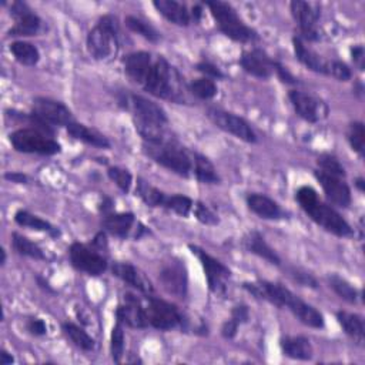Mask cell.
<instances>
[{"mask_svg": "<svg viewBox=\"0 0 365 365\" xmlns=\"http://www.w3.org/2000/svg\"><path fill=\"white\" fill-rule=\"evenodd\" d=\"M13 361H15V359H13L12 354H9L6 350H4L2 354H0V364H2V365H9V364H12Z\"/></svg>", "mask_w": 365, "mask_h": 365, "instance_id": "680465c9", "label": "cell"}, {"mask_svg": "<svg viewBox=\"0 0 365 365\" xmlns=\"http://www.w3.org/2000/svg\"><path fill=\"white\" fill-rule=\"evenodd\" d=\"M0 263H2V266L6 263V251L5 250H2V262Z\"/></svg>", "mask_w": 365, "mask_h": 365, "instance_id": "6125c7cd", "label": "cell"}, {"mask_svg": "<svg viewBox=\"0 0 365 365\" xmlns=\"http://www.w3.org/2000/svg\"><path fill=\"white\" fill-rule=\"evenodd\" d=\"M290 9L294 20L300 27L301 39L308 41H317L320 39L319 6L308 2H302V0H294V2H291L290 5Z\"/></svg>", "mask_w": 365, "mask_h": 365, "instance_id": "7c38bea8", "label": "cell"}, {"mask_svg": "<svg viewBox=\"0 0 365 365\" xmlns=\"http://www.w3.org/2000/svg\"><path fill=\"white\" fill-rule=\"evenodd\" d=\"M355 186L358 187L359 191H364V179H358L357 183H355Z\"/></svg>", "mask_w": 365, "mask_h": 365, "instance_id": "94428289", "label": "cell"}, {"mask_svg": "<svg viewBox=\"0 0 365 365\" xmlns=\"http://www.w3.org/2000/svg\"><path fill=\"white\" fill-rule=\"evenodd\" d=\"M37 281H39V280H37ZM39 283H40V284H41V287H44V284H43V283H41V281H39ZM46 287H47V290H49V291H51V288H50V287H49V284H47V283H46Z\"/></svg>", "mask_w": 365, "mask_h": 365, "instance_id": "be15d7a7", "label": "cell"}, {"mask_svg": "<svg viewBox=\"0 0 365 365\" xmlns=\"http://www.w3.org/2000/svg\"><path fill=\"white\" fill-rule=\"evenodd\" d=\"M293 46H294L295 58L298 59V62L301 65H304L308 70L314 72V73L327 75V63L328 62L323 60L321 56H319L314 50H311L309 47H307V44L304 43V40L301 37L295 36L293 39Z\"/></svg>", "mask_w": 365, "mask_h": 365, "instance_id": "cb8c5ba5", "label": "cell"}, {"mask_svg": "<svg viewBox=\"0 0 365 365\" xmlns=\"http://www.w3.org/2000/svg\"><path fill=\"white\" fill-rule=\"evenodd\" d=\"M207 116L219 129H222L226 133L233 134L234 137L245 141V143H257V134L250 126L248 122H245L243 117L226 112L217 108H210L207 110Z\"/></svg>", "mask_w": 365, "mask_h": 365, "instance_id": "8fae6325", "label": "cell"}, {"mask_svg": "<svg viewBox=\"0 0 365 365\" xmlns=\"http://www.w3.org/2000/svg\"><path fill=\"white\" fill-rule=\"evenodd\" d=\"M12 245H13V250L23 257H29L33 260H46L44 251L36 243H33L32 240H29L27 237L22 236L19 233H13Z\"/></svg>", "mask_w": 365, "mask_h": 365, "instance_id": "e575fe53", "label": "cell"}, {"mask_svg": "<svg viewBox=\"0 0 365 365\" xmlns=\"http://www.w3.org/2000/svg\"><path fill=\"white\" fill-rule=\"evenodd\" d=\"M136 194L148 207H165V203H166V198H167V196L163 191L153 187L151 184H148L147 181H144L141 179L137 181Z\"/></svg>", "mask_w": 365, "mask_h": 365, "instance_id": "836d02e7", "label": "cell"}, {"mask_svg": "<svg viewBox=\"0 0 365 365\" xmlns=\"http://www.w3.org/2000/svg\"><path fill=\"white\" fill-rule=\"evenodd\" d=\"M280 348L283 354L291 359L309 361L312 358V345L305 337H283L280 340Z\"/></svg>", "mask_w": 365, "mask_h": 365, "instance_id": "4316f807", "label": "cell"}, {"mask_svg": "<svg viewBox=\"0 0 365 365\" xmlns=\"http://www.w3.org/2000/svg\"><path fill=\"white\" fill-rule=\"evenodd\" d=\"M87 50L96 60H106L116 55L119 47V27L112 16H104L87 34Z\"/></svg>", "mask_w": 365, "mask_h": 365, "instance_id": "8992f818", "label": "cell"}, {"mask_svg": "<svg viewBox=\"0 0 365 365\" xmlns=\"http://www.w3.org/2000/svg\"><path fill=\"white\" fill-rule=\"evenodd\" d=\"M180 73L165 59L158 58L146 77L143 89L154 97L180 103L184 100Z\"/></svg>", "mask_w": 365, "mask_h": 365, "instance_id": "3957f363", "label": "cell"}, {"mask_svg": "<svg viewBox=\"0 0 365 365\" xmlns=\"http://www.w3.org/2000/svg\"><path fill=\"white\" fill-rule=\"evenodd\" d=\"M190 250L201 263L210 291L214 294H224L227 290V281L231 277V271L229 270V267H226L217 258L205 252L197 245H190Z\"/></svg>", "mask_w": 365, "mask_h": 365, "instance_id": "9c48e42d", "label": "cell"}, {"mask_svg": "<svg viewBox=\"0 0 365 365\" xmlns=\"http://www.w3.org/2000/svg\"><path fill=\"white\" fill-rule=\"evenodd\" d=\"M126 25H127V27H129L132 32L140 34L141 37H144V39L148 40V41L155 43V41H159V39H160V33H159L158 30H155L150 23L144 22V20L140 19V18L127 16V18H126Z\"/></svg>", "mask_w": 365, "mask_h": 365, "instance_id": "f35d334b", "label": "cell"}, {"mask_svg": "<svg viewBox=\"0 0 365 365\" xmlns=\"http://www.w3.org/2000/svg\"><path fill=\"white\" fill-rule=\"evenodd\" d=\"M321 172L335 176V177H345V169L340 163V160L331 154H321L317 160Z\"/></svg>", "mask_w": 365, "mask_h": 365, "instance_id": "7bdbcfd3", "label": "cell"}, {"mask_svg": "<svg viewBox=\"0 0 365 365\" xmlns=\"http://www.w3.org/2000/svg\"><path fill=\"white\" fill-rule=\"evenodd\" d=\"M153 6L170 23L177 26H188L191 23V12H188L186 5L176 2V0H158Z\"/></svg>", "mask_w": 365, "mask_h": 365, "instance_id": "484cf974", "label": "cell"}, {"mask_svg": "<svg viewBox=\"0 0 365 365\" xmlns=\"http://www.w3.org/2000/svg\"><path fill=\"white\" fill-rule=\"evenodd\" d=\"M328 283H330V287L334 290V293L342 298L344 301L350 302V304H355L357 300H358V293L357 290L354 288V286H351L345 278L337 276V274H333L328 277Z\"/></svg>", "mask_w": 365, "mask_h": 365, "instance_id": "74e56055", "label": "cell"}, {"mask_svg": "<svg viewBox=\"0 0 365 365\" xmlns=\"http://www.w3.org/2000/svg\"><path fill=\"white\" fill-rule=\"evenodd\" d=\"M165 207L169 208V210L174 212L176 214L187 219L191 212H193V207H194V203L190 197L187 196H183V194H173V196H167L166 198V203H165Z\"/></svg>", "mask_w": 365, "mask_h": 365, "instance_id": "ab89813d", "label": "cell"}, {"mask_svg": "<svg viewBox=\"0 0 365 365\" xmlns=\"http://www.w3.org/2000/svg\"><path fill=\"white\" fill-rule=\"evenodd\" d=\"M201 15H203V9H201V6L196 5V6L193 8V12H191V20H194V22H200Z\"/></svg>", "mask_w": 365, "mask_h": 365, "instance_id": "91938a15", "label": "cell"}, {"mask_svg": "<svg viewBox=\"0 0 365 365\" xmlns=\"http://www.w3.org/2000/svg\"><path fill=\"white\" fill-rule=\"evenodd\" d=\"M288 98L293 104L295 113L308 123H317L327 117L328 109L323 101L301 90H290Z\"/></svg>", "mask_w": 365, "mask_h": 365, "instance_id": "5bb4252c", "label": "cell"}, {"mask_svg": "<svg viewBox=\"0 0 365 365\" xmlns=\"http://www.w3.org/2000/svg\"><path fill=\"white\" fill-rule=\"evenodd\" d=\"M238 327H240V324H238L237 321H234L233 319L227 320V321L223 324V327H222V334H223V337L227 338V340H233V338L237 335Z\"/></svg>", "mask_w": 365, "mask_h": 365, "instance_id": "f5cc1de1", "label": "cell"}, {"mask_svg": "<svg viewBox=\"0 0 365 365\" xmlns=\"http://www.w3.org/2000/svg\"><path fill=\"white\" fill-rule=\"evenodd\" d=\"M117 321L132 328H146L148 326L146 307L134 294H124L123 302L116 309Z\"/></svg>", "mask_w": 365, "mask_h": 365, "instance_id": "2e32d148", "label": "cell"}, {"mask_svg": "<svg viewBox=\"0 0 365 365\" xmlns=\"http://www.w3.org/2000/svg\"><path fill=\"white\" fill-rule=\"evenodd\" d=\"M314 176L320 181V184L331 204L341 207V208H347L351 204V190H350L348 184L341 180V177L327 174L321 170H317L314 173Z\"/></svg>", "mask_w": 365, "mask_h": 365, "instance_id": "ac0fdd59", "label": "cell"}, {"mask_svg": "<svg viewBox=\"0 0 365 365\" xmlns=\"http://www.w3.org/2000/svg\"><path fill=\"white\" fill-rule=\"evenodd\" d=\"M191 158H193V173L200 183H204V184H219L220 183V176L217 174L214 165L208 160L205 155H203L197 151H191Z\"/></svg>", "mask_w": 365, "mask_h": 365, "instance_id": "f546056e", "label": "cell"}, {"mask_svg": "<svg viewBox=\"0 0 365 365\" xmlns=\"http://www.w3.org/2000/svg\"><path fill=\"white\" fill-rule=\"evenodd\" d=\"M153 58L147 51H134L124 59L126 75L137 84L143 86L153 66Z\"/></svg>", "mask_w": 365, "mask_h": 365, "instance_id": "603a6c76", "label": "cell"}, {"mask_svg": "<svg viewBox=\"0 0 365 365\" xmlns=\"http://www.w3.org/2000/svg\"><path fill=\"white\" fill-rule=\"evenodd\" d=\"M274 65L276 60H273L262 49L244 51L240 58V66L244 72L257 79H269L274 73Z\"/></svg>", "mask_w": 365, "mask_h": 365, "instance_id": "e0dca14e", "label": "cell"}, {"mask_svg": "<svg viewBox=\"0 0 365 365\" xmlns=\"http://www.w3.org/2000/svg\"><path fill=\"white\" fill-rule=\"evenodd\" d=\"M327 75L337 79L338 82H348L352 77L351 69L340 60H333L327 63Z\"/></svg>", "mask_w": 365, "mask_h": 365, "instance_id": "bcb514c9", "label": "cell"}, {"mask_svg": "<svg viewBox=\"0 0 365 365\" xmlns=\"http://www.w3.org/2000/svg\"><path fill=\"white\" fill-rule=\"evenodd\" d=\"M205 6L210 9L220 32L238 43H252L258 40V34L254 29L248 27L237 15L236 9L226 2H205Z\"/></svg>", "mask_w": 365, "mask_h": 365, "instance_id": "5b68a950", "label": "cell"}, {"mask_svg": "<svg viewBox=\"0 0 365 365\" xmlns=\"http://www.w3.org/2000/svg\"><path fill=\"white\" fill-rule=\"evenodd\" d=\"M109 179L116 183V186L123 191V193H129L132 186H133V176L129 170L122 169V167H110L109 172Z\"/></svg>", "mask_w": 365, "mask_h": 365, "instance_id": "ee69618b", "label": "cell"}, {"mask_svg": "<svg viewBox=\"0 0 365 365\" xmlns=\"http://www.w3.org/2000/svg\"><path fill=\"white\" fill-rule=\"evenodd\" d=\"M62 328H63L65 334L70 338V341H72L77 348H80V350H83V351H86V352H90V351L94 350V347H96L94 340H93L82 327H79V326H76V324L68 321V323H63Z\"/></svg>", "mask_w": 365, "mask_h": 365, "instance_id": "d590c367", "label": "cell"}, {"mask_svg": "<svg viewBox=\"0 0 365 365\" xmlns=\"http://www.w3.org/2000/svg\"><path fill=\"white\" fill-rule=\"evenodd\" d=\"M15 222L22 226V227H26V229H30V230H34V231H46L49 234H51L53 237L59 236V230L51 226L49 222L26 212V210H19L16 214H15Z\"/></svg>", "mask_w": 365, "mask_h": 365, "instance_id": "d6a6232c", "label": "cell"}, {"mask_svg": "<svg viewBox=\"0 0 365 365\" xmlns=\"http://www.w3.org/2000/svg\"><path fill=\"white\" fill-rule=\"evenodd\" d=\"M338 324L342 327L344 333L358 345H364L365 341V327L364 320L358 314H352V312L347 311H338L337 312Z\"/></svg>", "mask_w": 365, "mask_h": 365, "instance_id": "f1b7e54d", "label": "cell"}, {"mask_svg": "<svg viewBox=\"0 0 365 365\" xmlns=\"http://www.w3.org/2000/svg\"><path fill=\"white\" fill-rule=\"evenodd\" d=\"M146 314L148 326L162 331L174 330L184 323L181 312L174 304L151 295H147Z\"/></svg>", "mask_w": 365, "mask_h": 365, "instance_id": "ba28073f", "label": "cell"}, {"mask_svg": "<svg viewBox=\"0 0 365 365\" xmlns=\"http://www.w3.org/2000/svg\"><path fill=\"white\" fill-rule=\"evenodd\" d=\"M93 247H94L96 250H103V248H106V247H108V237H106V233L100 231V233L94 237V240H93Z\"/></svg>", "mask_w": 365, "mask_h": 365, "instance_id": "9f6ffc18", "label": "cell"}, {"mask_svg": "<svg viewBox=\"0 0 365 365\" xmlns=\"http://www.w3.org/2000/svg\"><path fill=\"white\" fill-rule=\"evenodd\" d=\"M247 205L250 210L257 214L260 219L264 220H280L286 217L283 208L273 198L260 194L251 193L247 196Z\"/></svg>", "mask_w": 365, "mask_h": 365, "instance_id": "ffe728a7", "label": "cell"}, {"mask_svg": "<svg viewBox=\"0 0 365 365\" xmlns=\"http://www.w3.org/2000/svg\"><path fill=\"white\" fill-rule=\"evenodd\" d=\"M37 117L49 123L50 126H65L68 127L75 122L72 112L65 106L63 103L56 101L47 97H36L33 100V110Z\"/></svg>", "mask_w": 365, "mask_h": 365, "instance_id": "4fadbf2b", "label": "cell"}, {"mask_svg": "<svg viewBox=\"0 0 365 365\" xmlns=\"http://www.w3.org/2000/svg\"><path fill=\"white\" fill-rule=\"evenodd\" d=\"M72 266L89 276L97 277L108 270L109 264L106 257L98 252L94 247H89L82 243H73L69 250Z\"/></svg>", "mask_w": 365, "mask_h": 365, "instance_id": "30bf717a", "label": "cell"}, {"mask_svg": "<svg viewBox=\"0 0 365 365\" xmlns=\"http://www.w3.org/2000/svg\"><path fill=\"white\" fill-rule=\"evenodd\" d=\"M288 276L293 278V281H295L297 284H300L302 287H308V288L319 287V281L316 280V277L301 269H295V267L288 269Z\"/></svg>", "mask_w": 365, "mask_h": 365, "instance_id": "7dc6e473", "label": "cell"}, {"mask_svg": "<svg viewBox=\"0 0 365 365\" xmlns=\"http://www.w3.org/2000/svg\"><path fill=\"white\" fill-rule=\"evenodd\" d=\"M112 273L115 277L130 286L132 288L148 295L153 293L150 281L130 263H115L112 266Z\"/></svg>", "mask_w": 365, "mask_h": 365, "instance_id": "44dd1931", "label": "cell"}, {"mask_svg": "<svg viewBox=\"0 0 365 365\" xmlns=\"http://www.w3.org/2000/svg\"><path fill=\"white\" fill-rule=\"evenodd\" d=\"M124 331H123V324L117 321V324L113 327L112 331V338H110V352L112 358L115 362H120L123 355H124Z\"/></svg>", "mask_w": 365, "mask_h": 365, "instance_id": "b9f144b4", "label": "cell"}, {"mask_svg": "<svg viewBox=\"0 0 365 365\" xmlns=\"http://www.w3.org/2000/svg\"><path fill=\"white\" fill-rule=\"evenodd\" d=\"M68 132L72 137H75L76 140H80L86 144L98 147V148H109L110 147V141L108 140V137H104L103 134H100L98 132L86 127L84 124H80L77 122L70 123L68 127Z\"/></svg>", "mask_w": 365, "mask_h": 365, "instance_id": "4dcf8cb0", "label": "cell"}, {"mask_svg": "<svg viewBox=\"0 0 365 365\" xmlns=\"http://www.w3.org/2000/svg\"><path fill=\"white\" fill-rule=\"evenodd\" d=\"M274 73H277L278 77L281 79V82H284L287 84H297L298 83V80L287 70V68H284L278 62H276V65H274Z\"/></svg>", "mask_w": 365, "mask_h": 365, "instance_id": "816d5d0a", "label": "cell"}, {"mask_svg": "<svg viewBox=\"0 0 365 365\" xmlns=\"http://www.w3.org/2000/svg\"><path fill=\"white\" fill-rule=\"evenodd\" d=\"M251 295L260 300H266L278 308H288L293 314L307 327L323 328L324 317L319 309L302 301L291 290L278 283L270 281H252L243 286Z\"/></svg>", "mask_w": 365, "mask_h": 365, "instance_id": "6da1fadb", "label": "cell"}, {"mask_svg": "<svg viewBox=\"0 0 365 365\" xmlns=\"http://www.w3.org/2000/svg\"><path fill=\"white\" fill-rule=\"evenodd\" d=\"M243 244H244L247 251L258 255L260 258L266 260L267 263L274 264V266H281V258L278 257V254L270 247V244L260 233H257V231L248 233L244 237Z\"/></svg>", "mask_w": 365, "mask_h": 365, "instance_id": "d4e9b609", "label": "cell"}, {"mask_svg": "<svg viewBox=\"0 0 365 365\" xmlns=\"http://www.w3.org/2000/svg\"><path fill=\"white\" fill-rule=\"evenodd\" d=\"M295 198L300 204V207L304 210V213L323 227L326 231L337 236V237H351L352 229L351 226L341 217L340 213H337L334 208L324 201L319 198L317 191L309 187L302 186L298 188Z\"/></svg>", "mask_w": 365, "mask_h": 365, "instance_id": "7a4b0ae2", "label": "cell"}, {"mask_svg": "<svg viewBox=\"0 0 365 365\" xmlns=\"http://www.w3.org/2000/svg\"><path fill=\"white\" fill-rule=\"evenodd\" d=\"M160 281L165 290L179 298H184L187 294V274L181 264H170L163 269Z\"/></svg>", "mask_w": 365, "mask_h": 365, "instance_id": "7402d4cb", "label": "cell"}, {"mask_svg": "<svg viewBox=\"0 0 365 365\" xmlns=\"http://www.w3.org/2000/svg\"><path fill=\"white\" fill-rule=\"evenodd\" d=\"M231 319L234 321H237L238 324L248 323V320H250V309H248V307L243 305V304L236 305L233 308V311H231Z\"/></svg>", "mask_w": 365, "mask_h": 365, "instance_id": "f907efd6", "label": "cell"}, {"mask_svg": "<svg viewBox=\"0 0 365 365\" xmlns=\"http://www.w3.org/2000/svg\"><path fill=\"white\" fill-rule=\"evenodd\" d=\"M143 150L151 160L181 177H190L193 173L191 153L173 139L160 143H143Z\"/></svg>", "mask_w": 365, "mask_h": 365, "instance_id": "277c9868", "label": "cell"}, {"mask_svg": "<svg viewBox=\"0 0 365 365\" xmlns=\"http://www.w3.org/2000/svg\"><path fill=\"white\" fill-rule=\"evenodd\" d=\"M9 139L13 148L19 153L53 155L62 150V146L55 139H51V136H47L33 127L19 129L13 132Z\"/></svg>", "mask_w": 365, "mask_h": 365, "instance_id": "52a82bcc", "label": "cell"}, {"mask_svg": "<svg viewBox=\"0 0 365 365\" xmlns=\"http://www.w3.org/2000/svg\"><path fill=\"white\" fill-rule=\"evenodd\" d=\"M193 212H194V216L197 217V220L205 226H217L219 224L217 214L212 210L210 207L205 205L201 201L196 203V205L193 207Z\"/></svg>", "mask_w": 365, "mask_h": 365, "instance_id": "f6af8a7d", "label": "cell"}, {"mask_svg": "<svg viewBox=\"0 0 365 365\" xmlns=\"http://www.w3.org/2000/svg\"><path fill=\"white\" fill-rule=\"evenodd\" d=\"M130 103H132V108L134 112V119L143 120L147 123L167 126V123H169L167 115L158 103H154L153 100H148L140 94H132Z\"/></svg>", "mask_w": 365, "mask_h": 365, "instance_id": "d6986e66", "label": "cell"}, {"mask_svg": "<svg viewBox=\"0 0 365 365\" xmlns=\"http://www.w3.org/2000/svg\"><path fill=\"white\" fill-rule=\"evenodd\" d=\"M11 16L15 19V26L9 30V36L29 37L36 36L41 27L40 18L23 2L11 5Z\"/></svg>", "mask_w": 365, "mask_h": 365, "instance_id": "9a60e30c", "label": "cell"}, {"mask_svg": "<svg viewBox=\"0 0 365 365\" xmlns=\"http://www.w3.org/2000/svg\"><path fill=\"white\" fill-rule=\"evenodd\" d=\"M351 56H352V60L354 63L359 68V70H364V60H365V51H364V47L361 44H357L351 49Z\"/></svg>", "mask_w": 365, "mask_h": 365, "instance_id": "db71d44e", "label": "cell"}, {"mask_svg": "<svg viewBox=\"0 0 365 365\" xmlns=\"http://www.w3.org/2000/svg\"><path fill=\"white\" fill-rule=\"evenodd\" d=\"M197 70L200 73L204 75V77L208 79H224V73L213 63H208V62H201L197 65Z\"/></svg>", "mask_w": 365, "mask_h": 365, "instance_id": "c3c4849f", "label": "cell"}, {"mask_svg": "<svg viewBox=\"0 0 365 365\" xmlns=\"http://www.w3.org/2000/svg\"><path fill=\"white\" fill-rule=\"evenodd\" d=\"M26 330L34 337H43L47 334V326L40 319H30L26 323Z\"/></svg>", "mask_w": 365, "mask_h": 365, "instance_id": "681fc988", "label": "cell"}, {"mask_svg": "<svg viewBox=\"0 0 365 365\" xmlns=\"http://www.w3.org/2000/svg\"><path fill=\"white\" fill-rule=\"evenodd\" d=\"M188 90L193 96H196L200 100H212L217 96L219 87L213 79L208 77H200L193 80L188 84Z\"/></svg>", "mask_w": 365, "mask_h": 365, "instance_id": "8d00e7d4", "label": "cell"}, {"mask_svg": "<svg viewBox=\"0 0 365 365\" xmlns=\"http://www.w3.org/2000/svg\"><path fill=\"white\" fill-rule=\"evenodd\" d=\"M11 51L15 56V59L23 66H36L37 62L40 60L39 49L29 41H23V40L13 41L11 44Z\"/></svg>", "mask_w": 365, "mask_h": 365, "instance_id": "1f68e13d", "label": "cell"}, {"mask_svg": "<svg viewBox=\"0 0 365 365\" xmlns=\"http://www.w3.org/2000/svg\"><path fill=\"white\" fill-rule=\"evenodd\" d=\"M5 179L12 181V183H18V184H26L29 181V177L23 173L19 172H12V173H6Z\"/></svg>", "mask_w": 365, "mask_h": 365, "instance_id": "11a10c76", "label": "cell"}, {"mask_svg": "<svg viewBox=\"0 0 365 365\" xmlns=\"http://www.w3.org/2000/svg\"><path fill=\"white\" fill-rule=\"evenodd\" d=\"M100 210L104 213V216L113 213V201H112V198L104 197V200H103V203H101V207H100Z\"/></svg>", "mask_w": 365, "mask_h": 365, "instance_id": "6f0895ef", "label": "cell"}, {"mask_svg": "<svg viewBox=\"0 0 365 365\" xmlns=\"http://www.w3.org/2000/svg\"><path fill=\"white\" fill-rule=\"evenodd\" d=\"M136 219L133 213H110L103 219V227L115 237L126 238L133 229Z\"/></svg>", "mask_w": 365, "mask_h": 365, "instance_id": "83f0119b", "label": "cell"}, {"mask_svg": "<svg viewBox=\"0 0 365 365\" xmlns=\"http://www.w3.org/2000/svg\"><path fill=\"white\" fill-rule=\"evenodd\" d=\"M347 139L354 151H357L359 155L364 154L365 147V130L364 124L361 122H354L350 124L347 132Z\"/></svg>", "mask_w": 365, "mask_h": 365, "instance_id": "60d3db41", "label": "cell"}]
</instances>
